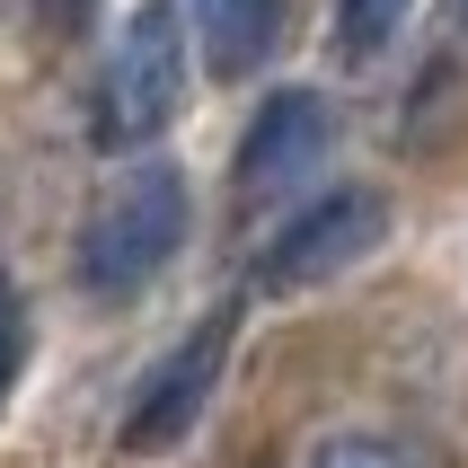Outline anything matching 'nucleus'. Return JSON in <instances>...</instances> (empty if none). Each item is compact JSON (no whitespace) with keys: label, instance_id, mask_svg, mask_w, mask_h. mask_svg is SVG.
<instances>
[{"label":"nucleus","instance_id":"9d476101","mask_svg":"<svg viewBox=\"0 0 468 468\" xmlns=\"http://www.w3.org/2000/svg\"><path fill=\"white\" fill-rule=\"evenodd\" d=\"M89 9H98V0H36V18H45L53 36H80V27H89Z\"/></svg>","mask_w":468,"mask_h":468},{"label":"nucleus","instance_id":"9b49d317","mask_svg":"<svg viewBox=\"0 0 468 468\" xmlns=\"http://www.w3.org/2000/svg\"><path fill=\"white\" fill-rule=\"evenodd\" d=\"M460 9H468V0H460Z\"/></svg>","mask_w":468,"mask_h":468},{"label":"nucleus","instance_id":"7ed1b4c3","mask_svg":"<svg viewBox=\"0 0 468 468\" xmlns=\"http://www.w3.org/2000/svg\"><path fill=\"white\" fill-rule=\"evenodd\" d=\"M380 239H389V204H380L371 186H336V195H318L310 212H292L283 230L265 239L257 283H265V292H310V283H336L345 265H363Z\"/></svg>","mask_w":468,"mask_h":468},{"label":"nucleus","instance_id":"20e7f679","mask_svg":"<svg viewBox=\"0 0 468 468\" xmlns=\"http://www.w3.org/2000/svg\"><path fill=\"white\" fill-rule=\"evenodd\" d=\"M230 336H239V310H212L204 327L133 389V407H124V451L133 460H142V451H177L186 433L204 424L212 389H221V371H230Z\"/></svg>","mask_w":468,"mask_h":468},{"label":"nucleus","instance_id":"f257e3e1","mask_svg":"<svg viewBox=\"0 0 468 468\" xmlns=\"http://www.w3.org/2000/svg\"><path fill=\"white\" fill-rule=\"evenodd\" d=\"M195 230V204H186V177L168 159H142L124 177L98 195L89 212V230H80V292L89 301H133V292H151L168 274V257L186 248Z\"/></svg>","mask_w":468,"mask_h":468},{"label":"nucleus","instance_id":"423d86ee","mask_svg":"<svg viewBox=\"0 0 468 468\" xmlns=\"http://www.w3.org/2000/svg\"><path fill=\"white\" fill-rule=\"evenodd\" d=\"M292 0H195V45H204L212 80H248L265 71V53L283 45Z\"/></svg>","mask_w":468,"mask_h":468},{"label":"nucleus","instance_id":"6e6552de","mask_svg":"<svg viewBox=\"0 0 468 468\" xmlns=\"http://www.w3.org/2000/svg\"><path fill=\"white\" fill-rule=\"evenodd\" d=\"M18 371H27V301H18V274L0 265V407L18 389Z\"/></svg>","mask_w":468,"mask_h":468},{"label":"nucleus","instance_id":"0eeeda50","mask_svg":"<svg viewBox=\"0 0 468 468\" xmlns=\"http://www.w3.org/2000/svg\"><path fill=\"white\" fill-rule=\"evenodd\" d=\"M398 18H407V0H336V53L345 62H371L398 36Z\"/></svg>","mask_w":468,"mask_h":468},{"label":"nucleus","instance_id":"39448f33","mask_svg":"<svg viewBox=\"0 0 468 468\" xmlns=\"http://www.w3.org/2000/svg\"><path fill=\"white\" fill-rule=\"evenodd\" d=\"M327 133H336V115H327L318 89H274V98L257 106V124L239 133V195L265 204V195L301 186L318 159H327Z\"/></svg>","mask_w":468,"mask_h":468},{"label":"nucleus","instance_id":"f03ea898","mask_svg":"<svg viewBox=\"0 0 468 468\" xmlns=\"http://www.w3.org/2000/svg\"><path fill=\"white\" fill-rule=\"evenodd\" d=\"M186 106V27H177V0H142L115 36L98 71V142L106 151H142L177 124Z\"/></svg>","mask_w":468,"mask_h":468},{"label":"nucleus","instance_id":"1a4fd4ad","mask_svg":"<svg viewBox=\"0 0 468 468\" xmlns=\"http://www.w3.org/2000/svg\"><path fill=\"white\" fill-rule=\"evenodd\" d=\"M310 468H407V451H398V442H380V433H336V442L318 451Z\"/></svg>","mask_w":468,"mask_h":468}]
</instances>
